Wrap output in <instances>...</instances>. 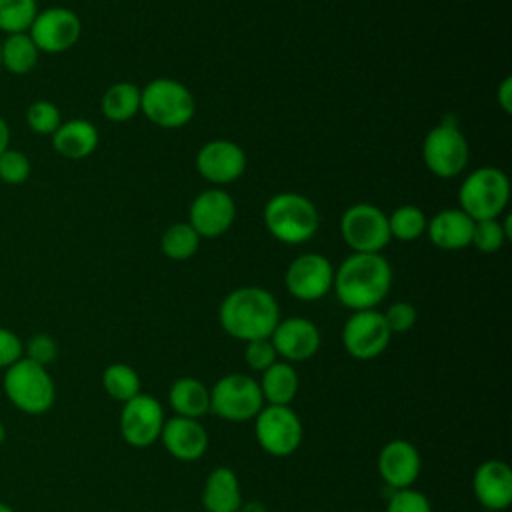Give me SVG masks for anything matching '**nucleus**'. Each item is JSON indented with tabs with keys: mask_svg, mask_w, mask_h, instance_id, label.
Instances as JSON below:
<instances>
[{
	"mask_svg": "<svg viewBox=\"0 0 512 512\" xmlns=\"http://www.w3.org/2000/svg\"><path fill=\"white\" fill-rule=\"evenodd\" d=\"M160 440L166 452L182 462H194L208 450V432L200 420L172 416L164 422Z\"/></svg>",
	"mask_w": 512,
	"mask_h": 512,
	"instance_id": "nucleus-19",
	"label": "nucleus"
},
{
	"mask_svg": "<svg viewBox=\"0 0 512 512\" xmlns=\"http://www.w3.org/2000/svg\"><path fill=\"white\" fill-rule=\"evenodd\" d=\"M472 490L486 510H506L512 502V470L504 460H484L474 470Z\"/></svg>",
	"mask_w": 512,
	"mask_h": 512,
	"instance_id": "nucleus-20",
	"label": "nucleus"
},
{
	"mask_svg": "<svg viewBox=\"0 0 512 512\" xmlns=\"http://www.w3.org/2000/svg\"><path fill=\"white\" fill-rule=\"evenodd\" d=\"M26 124L38 136H52L62 124L60 110L50 100H34L26 108Z\"/></svg>",
	"mask_w": 512,
	"mask_h": 512,
	"instance_id": "nucleus-33",
	"label": "nucleus"
},
{
	"mask_svg": "<svg viewBox=\"0 0 512 512\" xmlns=\"http://www.w3.org/2000/svg\"><path fill=\"white\" fill-rule=\"evenodd\" d=\"M280 320V306L272 292L260 286H240L224 296L218 308L222 330L242 342L270 338Z\"/></svg>",
	"mask_w": 512,
	"mask_h": 512,
	"instance_id": "nucleus-2",
	"label": "nucleus"
},
{
	"mask_svg": "<svg viewBox=\"0 0 512 512\" xmlns=\"http://www.w3.org/2000/svg\"><path fill=\"white\" fill-rule=\"evenodd\" d=\"M50 138L56 154L68 160H82L96 150L98 128L86 118H70L62 120V124Z\"/></svg>",
	"mask_w": 512,
	"mask_h": 512,
	"instance_id": "nucleus-22",
	"label": "nucleus"
},
{
	"mask_svg": "<svg viewBox=\"0 0 512 512\" xmlns=\"http://www.w3.org/2000/svg\"><path fill=\"white\" fill-rule=\"evenodd\" d=\"M236 218L234 198L218 186L202 190L190 204L188 224L200 238H218L230 230Z\"/></svg>",
	"mask_w": 512,
	"mask_h": 512,
	"instance_id": "nucleus-15",
	"label": "nucleus"
},
{
	"mask_svg": "<svg viewBox=\"0 0 512 512\" xmlns=\"http://www.w3.org/2000/svg\"><path fill=\"white\" fill-rule=\"evenodd\" d=\"M200 246V236L188 222L170 224L160 238V250L170 260H188L196 254Z\"/></svg>",
	"mask_w": 512,
	"mask_h": 512,
	"instance_id": "nucleus-29",
	"label": "nucleus"
},
{
	"mask_svg": "<svg viewBox=\"0 0 512 512\" xmlns=\"http://www.w3.org/2000/svg\"><path fill=\"white\" fill-rule=\"evenodd\" d=\"M140 112L160 128H182L196 112L192 92L174 78H154L140 88Z\"/></svg>",
	"mask_w": 512,
	"mask_h": 512,
	"instance_id": "nucleus-5",
	"label": "nucleus"
},
{
	"mask_svg": "<svg viewBox=\"0 0 512 512\" xmlns=\"http://www.w3.org/2000/svg\"><path fill=\"white\" fill-rule=\"evenodd\" d=\"M334 266L318 252H304L296 256L284 274L286 290L302 302H314L324 298L332 290Z\"/></svg>",
	"mask_w": 512,
	"mask_h": 512,
	"instance_id": "nucleus-14",
	"label": "nucleus"
},
{
	"mask_svg": "<svg viewBox=\"0 0 512 512\" xmlns=\"http://www.w3.org/2000/svg\"><path fill=\"white\" fill-rule=\"evenodd\" d=\"M168 404L176 416L200 420L210 412V390L202 380L182 376L172 382L168 390Z\"/></svg>",
	"mask_w": 512,
	"mask_h": 512,
	"instance_id": "nucleus-24",
	"label": "nucleus"
},
{
	"mask_svg": "<svg viewBox=\"0 0 512 512\" xmlns=\"http://www.w3.org/2000/svg\"><path fill=\"white\" fill-rule=\"evenodd\" d=\"M510 220L500 222V218H486V220H474L472 228V240L470 246H474L482 254H494L498 252L506 240H510Z\"/></svg>",
	"mask_w": 512,
	"mask_h": 512,
	"instance_id": "nucleus-31",
	"label": "nucleus"
},
{
	"mask_svg": "<svg viewBox=\"0 0 512 512\" xmlns=\"http://www.w3.org/2000/svg\"><path fill=\"white\" fill-rule=\"evenodd\" d=\"M100 110L110 122H128L140 112V86L132 82H114L100 100Z\"/></svg>",
	"mask_w": 512,
	"mask_h": 512,
	"instance_id": "nucleus-27",
	"label": "nucleus"
},
{
	"mask_svg": "<svg viewBox=\"0 0 512 512\" xmlns=\"http://www.w3.org/2000/svg\"><path fill=\"white\" fill-rule=\"evenodd\" d=\"M28 34L40 54H60L70 50L80 40L82 22L78 14L66 6H48L38 10Z\"/></svg>",
	"mask_w": 512,
	"mask_h": 512,
	"instance_id": "nucleus-11",
	"label": "nucleus"
},
{
	"mask_svg": "<svg viewBox=\"0 0 512 512\" xmlns=\"http://www.w3.org/2000/svg\"><path fill=\"white\" fill-rule=\"evenodd\" d=\"M510 200V180L496 166L472 170L458 188V208L472 220L500 218Z\"/></svg>",
	"mask_w": 512,
	"mask_h": 512,
	"instance_id": "nucleus-6",
	"label": "nucleus"
},
{
	"mask_svg": "<svg viewBox=\"0 0 512 512\" xmlns=\"http://www.w3.org/2000/svg\"><path fill=\"white\" fill-rule=\"evenodd\" d=\"M278 354L270 342V338H260V340H250L246 342L244 350V360L250 370L254 372H264L268 366L276 362Z\"/></svg>",
	"mask_w": 512,
	"mask_h": 512,
	"instance_id": "nucleus-38",
	"label": "nucleus"
},
{
	"mask_svg": "<svg viewBox=\"0 0 512 512\" xmlns=\"http://www.w3.org/2000/svg\"><path fill=\"white\" fill-rule=\"evenodd\" d=\"M496 100H498L500 108H502L506 114L512 112V78H510V76H506V78L500 82V86H498V90H496Z\"/></svg>",
	"mask_w": 512,
	"mask_h": 512,
	"instance_id": "nucleus-40",
	"label": "nucleus"
},
{
	"mask_svg": "<svg viewBox=\"0 0 512 512\" xmlns=\"http://www.w3.org/2000/svg\"><path fill=\"white\" fill-rule=\"evenodd\" d=\"M4 440H6V428H4V422L0 420V446L4 444Z\"/></svg>",
	"mask_w": 512,
	"mask_h": 512,
	"instance_id": "nucleus-43",
	"label": "nucleus"
},
{
	"mask_svg": "<svg viewBox=\"0 0 512 512\" xmlns=\"http://www.w3.org/2000/svg\"><path fill=\"white\" fill-rule=\"evenodd\" d=\"M24 356V342L20 336L4 326H0V368H8Z\"/></svg>",
	"mask_w": 512,
	"mask_h": 512,
	"instance_id": "nucleus-39",
	"label": "nucleus"
},
{
	"mask_svg": "<svg viewBox=\"0 0 512 512\" xmlns=\"http://www.w3.org/2000/svg\"><path fill=\"white\" fill-rule=\"evenodd\" d=\"M390 338L392 332L376 308L352 312L342 328V346L356 360L378 358L388 348Z\"/></svg>",
	"mask_w": 512,
	"mask_h": 512,
	"instance_id": "nucleus-12",
	"label": "nucleus"
},
{
	"mask_svg": "<svg viewBox=\"0 0 512 512\" xmlns=\"http://www.w3.org/2000/svg\"><path fill=\"white\" fill-rule=\"evenodd\" d=\"M474 220L460 208H446L428 220L426 234L430 242L440 250H462L470 246Z\"/></svg>",
	"mask_w": 512,
	"mask_h": 512,
	"instance_id": "nucleus-21",
	"label": "nucleus"
},
{
	"mask_svg": "<svg viewBox=\"0 0 512 512\" xmlns=\"http://www.w3.org/2000/svg\"><path fill=\"white\" fill-rule=\"evenodd\" d=\"M264 408L260 384L240 372L216 380L210 388V412L228 422H248Z\"/></svg>",
	"mask_w": 512,
	"mask_h": 512,
	"instance_id": "nucleus-8",
	"label": "nucleus"
},
{
	"mask_svg": "<svg viewBox=\"0 0 512 512\" xmlns=\"http://www.w3.org/2000/svg\"><path fill=\"white\" fill-rule=\"evenodd\" d=\"M30 172H32V164L24 152L16 148H8L6 152L0 154V182L8 186H18L30 178Z\"/></svg>",
	"mask_w": 512,
	"mask_h": 512,
	"instance_id": "nucleus-34",
	"label": "nucleus"
},
{
	"mask_svg": "<svg viewBox=\"0 0 512 512\" xmlns=\"http://www.w3.org/2000/svg\"><path fill=\"white\" fill-rule=\"evenodd\" d=\"M0 512H14V508L8 506V504H4V502H0Z\"/></svg>",
	"mask_w": 512,
	"mask_h": 512,
	"instance_id": "nucleus-44",
	"label": "nucleus"
},
{
	"mask_svg": "<svg viewBox=\"0 0 512 512\" xmlns=\"http://www.w3.org/2000/svg\"><path fill=\"white\" fill-rule=\"evenodd\" d=\"M270 342L284 362H304L310 360L320 350V330L318 326L302 316L280 318L274 332L270 334Z\"/></svg>",
	"mask_w": 512,
	"mask_h": 512,
	"instance_id": "nucleus-17",
	"label": "nucleus"
},
{
	"mask_svg": "<svg viewBox=\"0 0 512 512\" xmlns=\"http://www.w3.org/2000/svg\"><path fill=\"white\" fill-rule=\"evenodd\" d=\"M426 226V214L414 204H402L392 214H388L390 238H396L400 242L418 240L422 234H426Z\"/></svg>",
	"mask_w": 512,
	"mask_h": 512,
	"instance_id": "nucleus-30",
	"label": "nucleus"
},
{
	"mask_svg": "<svg viewBox=\"0 0 512 512\" xmlns=\"http://www.w3.org/2000/svg\"><path fill=\"white\" fill-rule=\"evenodd\" d=\"M2 388L6 398L24 414H44L56 400V386L46 366L20 358L6 368Z\"/></svg>",
	"mask_w": 512,
	"mask_h": 512,
	"instance_id": "nucleus-4",
	"label": "nucleus"
},
{
	"mask_svg": "<svg viewBox=\"0 0 512 512\" xmlns=\"http://www.w3.org/2000/svg\"><path fill=\"white\" fill-rule=\"evenodd\" d=\"M470 148L460 124L452 116H444L430 128L422 142V160L438 178H454L468 166Z\"/></svg>",
	"mask_w": 512,
	"mask_h": 512,
	"instance_id": "nucleus-7",
	"label": "nucleus"
},
{
	"mask_svg": "<svg viewBox=\"0 0 512 512\" xmlns=\"http://www.w3.org/2000/svg\"><path fill=\"white\" fill-rule=\"evenodd\" d=\"M392 288V266L378 254L352 252L334 270L332 290L338 302L356 310H374Z\"/></svg>",
	"mask_w": 512,
	"mask_h": 512,
	"instance_id": "nucleus-1",
	"label": "nucleus"
},
{
	"mask_svg": "<svg viewBox=\"0 0 512 512\" xmlns=\"http://www.w3.org/2000/svg\"><path fill=\"white\" fill-rule=\"evenodd\" d=\"M340 234L352 252L378 254L392 240L388 214L370 202L348 206L340 218Z\"/></svg>",
	"mask_w": 512,
	"mask_h": 512,
	"instance_id": "nucleus-10",
	"label": "nucleus"
},
{
	"mask_svg": "<svg viewBox=\"0 0 512 512\" xmlns=\"http://www.w3.org/2000/svg\"><path fill=\"white\" fill-rule=\"evenodd\" d=\"M260 392L264 398V404L274 406H290V402L298 394V372L290 362H274L262 372L260 378Z\"/></svg>",
	"mask_w": 512,
	"mask_h": 512,
	"instance_id": "nucleus-25",
	"label": "nucleus"
},
{
	"mask_svg": "<svg viewBox=\"0 0 512 512\" xmlns=\"http://www.w3.org/2000/svg\"><path fill=\"white\" fill-rule=\"evenodd\" d=\"M40 60V50L28 32L6 34L0 40V68H6L14 76L30 74Z\"/></svg>",
	"mask_w": 512,
	"mask_h": 512,
	"instance_id": "nucleus-26",
	"label": "nucleus"
},
{
	"mask_svg": "<svg viewBox=\"0 0 512 512\" xmlns=\"http://www.w3.org/2000/svg\"><path fill=\"white\" fill-rule=\"evenodd\" d=\"M242 502L240 480L232 468L218 466L206 476L202 488V506L206 512H238Z\"/></svg>",
	"mask_w": 512,
	"mask_h": 512,
	"instance_id": "nucleus-23",
	"label": "nucleus"
},
{
	"mask_svg": "<svg viewBox=\"0 0 512 512\" xmlns=\"http://www.w3.org/2000/svg\"><path fill=\"white\" fill-rule=\"evenodd\" d=\"M10 148V126L8 122L0 116V154Z\"/></svg>",
	"mask_w": 512,
	"mask_h": 512,
	"instance_id": "nucleus-41",
	"label": "nucleus"
},
{
	"mask_svg": "<svg viewBox=\"0 0 512 512\" xmlns=\"http://www.w3.org/2000/svg\"><path fill=\"white\" fill-rule=\"evenodd\" d=\"M238 512H268V510H266V506L262 502L252 500V502H242Z\"/></svg>",
	"mask_w": 512,
	"mask_h": 512,
	"instance_id": "nucleus-42",
	"label": "nucleus"
},
{
	"mask_svg": "<svg viewBox=\"0 0 512 512\" xmlns=\"http://www.w3.org/2000/svg\"><path fill=\"white\" fill-rule=\"evenodd\" d=\"M164 422L166 418L160 400L140 392L122 404L120 436L132 448H148L160 440Z\"/></svg>",
	"mask_w": 512,
	"mask_h": 512,
	"instance_id": "nucleus-13",
	"label": "nucleus"
},
{
	"mask_svg": "<svg viewBox=\"0 0 512 512\" xmlns=\"http://www.w3.org/2000/svg\"><path fill=\"white\" fill-rule=\"evenodd\" d=\"M24 358L40 364V366H48L56 360L58 356V342L50 336V334H34L26 344H24Z\"/></svg>",
	"mask_w": 512,
	"mask_h": 512,
	"instance_id": "nucleus-37",
	"label": "nucleus"
},
{
	"mask_svg": "<svg viewBox=\"0 0 512 512\" xmlns=\"http://www.w3.org/2000/svg\"><path fill=\"white\" fill-rule=\"evenodd\" d=\"M382 316H384L386 326L392 334L408 332L418 320V312H416L414 304H410L406 300H398V302L390 304L386 308V312H382Z\"/></svg>",
	"mask_w": 512,
	"mask_h": 512,
	"instance_id": "nucleus-36",
	"label": "nucleus"
},
{
	"mask_svg": "<svg viewBox=\"0 0 512 512\" xmlns=\"http://www.w3.org/2000/svg\"><path fill=\"white\" fill-rule=\"evenodd\" d=\"M386 512H432V504L428 496L414 488L394 490L388 500Z\"/></svg>",
	"mask_w": 512,
	"mask_h": 512,
	"instance_id": "nucleus-35",
	"label": "nucleus"
},
{
	"mask_svg": "<svg viewBox=\"0 0 512 512\" xmlns=\"http://www.w3.org/2000/svg\"><path fill=\"white\" fill-rule=\"evenodd\" d=\"M376 468L380 478L392 488H412V484L418 480L422 470V458L418 448L402 438L386 442L376 460Z\"/></svg>",
	"mask_w": 512,
	"mask_h": 512,
	"instance_id": "nucleus-18",
	"label": "nucleus"
},
{
	"mask_svg": "<svg viewBox=\"0 0 512 512\" xmlns=\"http://www.w3.org/2000/svg\"><path fill=\"white\" fill-rule=\"evenodd\" d=\"M102 386L112 400L124 404L140 394V376L130 364L112 362L102 372Z\"/></svg>",
	"mask_w": 512,
	"mask_h": 512,
	"instance_id": "nucleus-28",
	"label": "nucleus"
},
{
	"mask_svg": "<svg viewBox=\"0 0 512 512\" xmlns=\"http://www.w3.org/2000/svg\"><path fill=\"white\" fill-rule=\"evenodd\" d=\"M264 226L272 238L284 244H304L318 232L316 204L298 192H278L264 204Z\"/></svg>",
	"mask_w": 512,
	"mask_h": 512,
	"instance_id": "nucleus-3",
	"label": "nucleus"
},
{
	"mask_svg": "<svg viewBox=\"0 0 512 512\" xmlns=\"http://www.w3.org/2000/svg\"><path fill=\"white\" fill-rule=\"evenodd\" d=\"M38 10L36 0H0V30L6 34L28 32Z\"/></svg>",
	"mask_w": 512,
	"mask_h": 512,
	"instance_id": "nucleus-32",
	"label": "nucleus"
},
{
	"mask_svg": "<svg viewBox=\"0 0 512 512\" xmlns=\"http://www.w3.org/2000/svg\"><path fill=\"white\" fill-rule=\"evenodd\" d=\"M254 434L266 454L284 458L300 448L304 426L290 406L266 404L254 418Z\"/></svg>",
	"mask_w": 512,
	"mask_h": 512,
	"instance_id": "nucleus-9",
	"label": "nucleus"
},
{
	"mask_svg": "<svg viewBox=\"0 0 512 512\" xmlns=\"http://www.w3.org/2000/svg\"><path fill=\"white\" fill-rule=\"evenodd\" d=\"M196 170L206 182L222 188L244 174L246 152L232 140H210L196 154Z\"/></svg>",
	"mask_w": 512,
	"mask_h": 512,
	"instance_id": "nucleus-16",
	"label": "nucleus"
}]
</instances>
